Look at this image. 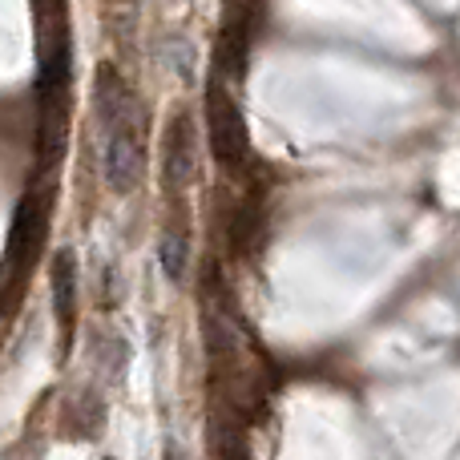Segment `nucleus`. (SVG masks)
Here are the masks:
<instances>
[{"label":"nucleus","mask_w":460,"mask_h":460,"mask_svg":"<svg viewBox=\"0 0 460 460\" xmlns=\"http://www.w3.org/2000/svg\"><path fill=\"white\" fill-rule=\"evenodd\" d=\"M53 303H57V319H61L65 335H69L73 303H77V259H73V251H57L53 259Z\"/></svg>","instance_id":"0eeeda50"},{"label":"nucleus","mask_w":460,"mask_h":460,"mask_svg":"<svg viewBox=\"0 0 460 460\" xmlns=\"http://www.w3.org/2000/svg\"><path fill=\"white\" fill-rule=\"evenodd\" d=\"M194 174V129L186 113H174L162 142V182L166 190H182Z\"/></svg>","instance_id":"39448f33"},{"label":"nucleus","mask_w":460,"mask_h":460,"mask_svg":"<svg viewBox=\"0 0 460 460\" xmlns=\"http://www.w3.org/2000/svg\"><path fill=\"white\" fill-rule=\"evenodd\" d=\"M259 230V210L251 207V202H243V207L234 210V223H230V246H234V254H246L251 251V234Z\"/></svg>","instance_id":"1a4fd4ad"},{"label":"nucleus","mask_w":460,"mask_h":460,"mask_svg":"<svg viewBox=\"0 0 460 460\" xmlns=\"http://www.w3.org/2000/svg\"><path fill=\"white\" fill-rule=\"evenodd\" d=\"M207 126H210V154L215 162L234 174L243 170L246 162V121H243V110L234 105V97L226 93L223 81H215L207 93Z\"/></svg>","instance_id":"f03ea898"},{"label":"nucleus","mask_w":460,"mask_h":460,"mask_svg":"<svg viewBox=\"0 0 460 460\" xmlns=\"http://www.w3.org/2000/svg\"><path fill=\"white\" fill-rule=\"evenodd\" d=\"M142 113L129 110L118 126L110 129V146H105V182L113 194L137 190L146 174V150H142Z\"/></svg>","instance_id":"7ed1b4c3"},{"label":"nucleus","mask_w":460,"mask_h":460,"mask_svg":"<svg viewBox=\"0 0 460 460\" xmlns=\"http://www.w3.org/2000/svg\"><path fill=\"white\" fill-rule=\"evenodd\" d=\"M40 65H37V158L53 170L69 142V24L61 4H40Z\"/></svg>","instance_id":"f257e3e1"},{"label":"nucleus","mask_w":460,"mask_h":460,"mask_svg":"<svg viewBox=\"0 0 460 460\" xmlns=\"http://www.w3.org/2000/svg\"><path fill=\"white\" fill-rule=\"evenodd\" d=\"M186 251H190L186 226H166V234H162V270H166L170 279L186 275Z\"/></svg>","instance_id":"6e6552de"},{"label":"nucleus","mask_w":460,"mask_h":460,"mask_svg":"<svg viewBox=\"0 0 460 460\" xmlns=\"http://www.w3.org/2000/svg\"><path fill=\"white\" fill-rule=\"evenodd\" d=\"M45 226H49V207L40 199V190L32 186L16 202L13 230H8V251H4V275H29L40 254V243H45Z\"/></svg>","instance_id":"20e7f679"},{"label":"nucleus","mask_w":460,"mask_h":460,"mask_svg":"<svg viewBox=\"0 0 460 460\" xmlns=\"http://www.w3.org/2000/svg\"><path fill=\"white\" fill-rule=\"evenodd\" d=\"M254 16V8L243 4H230L223 13V37H218V73L223 77H243L246 69V45H251V29L246 21Z\"/></svg>","instance_id":"423d86ee"}]
</instances>
